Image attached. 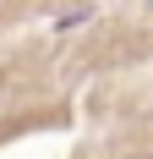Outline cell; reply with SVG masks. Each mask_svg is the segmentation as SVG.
Here are the masks:
<instances>
[{"label":"cell","instance_id":"6da1fadb","mask_svg":"<svg viewBox=\"0 0 153 159\" xmlns=\"http://www.w3.org/2000/svg\"><path fill=\"white\" fill-rule=\"evenodd\" d=\"M148 6H153V0H148Z\"/></svg>","mask_w":153,"mask_h":159}]
</instances>
